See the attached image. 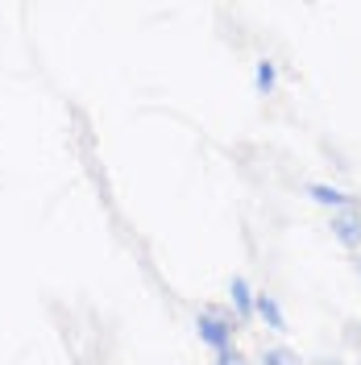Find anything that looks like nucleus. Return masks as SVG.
I'll return each instance as SVG.
<instances>
[{
  "label": "nucleus",
  "instance_id": "0eeeda50",
  "mask_svg": "<svg viewBox=\"0 0 361 365\" xmlns=\"http://www.w3.org/2000/svg\"><path fill=\"white\" fill-rule=\"evenodd\" d=\"M258 91H274V63H258Z\"/></svg>",
  "mask_w": 361,
  "mask_h": 365
},
{
  "label": "nucleus",
  "instance_id": "9d476101",
  "mask_svg": "<svg viewBox=\"0 0 361 365\" xmlns=\"http://www.w3.org/2000/svg\"><path fill=\"white\" fill-rule=\"evenodd\" d=\"M353 270H357V274H361V253H357V257H353Z\"/></svg>",
  "mask_w": 361,
  "mask_h": 365
},
{
  "label": "nucleus",
  "instance_id": "1a4fd4ad",
  "mask_svg": "<svg viewBox=\"0 0 361 365\" xmlns=\"http://www.w3.org/2000/svg\"><path fill=\"white\" fill-rule=\"evenodd\" d=\"M312 365H345V361H337V357H316Z\"/></svg>",
  "mask_w": 361,
  "mask_h": 365
},
{
  "label": "nucleus",
  "instance_id": "423d86ee",
  "mask_svg": "<svg viewBox=\"0 0 361 365\" xmlns=\"http://www.w3.org/2000/svg\"><path fill=\"white\" fill-rule=\"evenodd\" d=\"M307 191H312V200H316V204H332V207H345V204H349V195H340L337 187H324V182H312Z\"/></svg>",
  "mask_w": 361,
  "mask_h": 365
},
{
  "label": "nucleus",
  "instance_id": "39448f33",
  "mask_svg": "<svg viewBox=\"0 0 361 365\" xmlns=\"http://www.w3.org/2000/svg\"><path fill=\"white\" fill-rule=\"evenodd\" d=\"M258 365H303V361H299V353L287 349V344H270V349H262Z\"/></svg>",
  "mask_w": 361,
  "mask_h": 365
},
{
  "label": "nucleus",
  "instance_id": "6e6552de",
  "mask_svg": "<svg viewBox=\"0 0 361 365\" xmlns=\"http://www.w3.org/2000/svg\"><path fill=\"white\" fill-rule=\"evenodd\" d=\"M216 365H249V361L237 353V349H233V344H228V349H220V353H216Z\"/></svg>",
  "mask_w": 361,
  "mask_h": 365
},
{
  "label": "nucleus",
  "instance_id": "20e7f679",
  "mask_svg": "<svg viewBox=\"0 0 361 365\" xmlns=\"http://www.w3.org/2000/svg\"><path fill=\"white\" fill-rule=\"evenodd\" d=\"M253 312L266 319L274 332H283V328H287V319H283V307L274 303V295H258V299H253Z\"/></svg>",
  "mask_w": 361,
  "mask_h": 365
},
{
  "label": "nucleus",
  "instance_id": "f257e3e1",
  "mask_svg": "<svg viewBox=\"0 0 361 365\" xmlns=\"http://www.w3.org/2000/svg\"><path fill=\"white\" fill-rule=\"evenodd\" d=\"M195 332H200V341L208 344V349H228L233 344V332H237V319L228 316V312H220V307H203L200 316H195Z\"/></svg>",
  "mask_w": 361,
  "mask_h": 365
},
{
  "label": "nucleus",
  "instance_id": "f03ea898",
  "mask_svg": "<svg viewBox=\"0 0 361 365\" xmlns=\"http://www.w3.org/2000/svg\"><path fill=\"white\" fill-rule=\"evenodd\" d=\"M332 237H337L345 250H361V212H353V207H345V212H337L332 216Z\"/></svg>",
  "mask_w": 361,
  "mask_h": 365
},
{
  "label": "nucleus",
  "instance_id": "7ed1b4c3",
  "mask_svg": "<svg viewBox=\"0 0 361 365\" xmlns=\"http://www.w3.org/2000/svg\"><path fill=\"white\" fill-rule=\"evenodd\" d=\"M228 295H233L237 319H249V316H253V295H249V282H245V278H233V282H228Z\"/></svg>",
  "mask_w": 361,
  "mask_h": 365
}]
</instances>
